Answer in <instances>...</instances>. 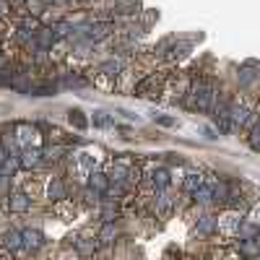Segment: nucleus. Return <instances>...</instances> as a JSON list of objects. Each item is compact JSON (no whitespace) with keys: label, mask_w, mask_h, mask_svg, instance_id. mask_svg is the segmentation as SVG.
<instances>
[{"label":"nucleus","mask_w":260,"mask_h":260,"mask_svg":"<svg viewBox=\"0 0 260 260\" xmlns=\"http://www.w3.org/2000/svg\"><path fill=\"white\" fill-rule=\"evenodd\" d=\"M216 102H219V86L208 78L192 81V86L187 89V96H185V104L198 112H213Z\"/></svg>","instance_id":"obj_1"},{"label":"nucleus","mask_w":260,"mask_h":260,"mask_svg":"<svg viewBox=\"0 0 260 260\" xmlns=\"http://www.w3.org/2000/svg\"><path fill=\"white\" fill-rule=\"evenodd\" d=\"M242 224H245V216L240 213V208H232L221 216H216V232L224 234V237H237Z\"/></svg>","instance_id":"obj_2"},{"label":"nucleus","mask_w":260,"mask_h":260,"mask_svg":"<svg viewBox=\"0 0 260 260\" xmlns=\"http://www.w3.org/2000/svg\"><path fill=\"white\" fill-rule=\"evenodd\" d=\"M42 161H45V154L39 148H24L18 156V164L24 169H37V167H42Z\"/></svg>","instance_id":"obj_3"},{"label":"nucleus","mask_w":260,"mask_h":260,"mask_svg":"<svg viewBox=\"0 0 260 260\" xmlns=\"http://www.w3.org/2000/svg\"><path fill=\"white\" fill-rule=\"evenodd\" d=\"M154 211L159 216H169L172 211H175V198H172L167 190H156V195H154Z\"/></svg>","instance_id":"obj_4"},{"label":"nucleus","mask_w":260,"mask_h":260,"mask_svg":"<svg viewBox=\"0 0 260 260\" xmlns=\"http://www.w3.org/2000/svg\"><path fill=\"white\" fill-rule=\"evenodd\" d=\"M237 252H240L242 257H247V260L260 257V234L252 237V240H240L237 242Z\"/></svg>","instance_id":"obj_5"},{"label":"nucleus","mask_w":260,"mask_h":260,"mask_svg":"<svg viewBox=\"0 0 260 260\" xmlns=\"http://www.w3.org/2000/svg\"><path fill=\"white\" fill-rule=\"evenodd\" d=\"M229 112H232V122H234V130H237V127H245L247 117L252 115V110H250L247 104H237V102H232V104H229Z\"/></svg>","instance_id":"obj_6"},{"label":"nucleus","mask_w":260,"mask_h":260,"mask_svg":"<svg viewBox=\"0 0 260 260\" xmlns=\"http://www.w3.org/2000/svg\"><path fill=\"white\" fill-rule=\"evenodd\" d=\"M37 136V130L31 125H16V143L21 148H31V141Z\"/></svg>","instance_id":"obj_7"},{"label":"nucleus","mask_w":260,"mask_h":260,"mask_svg":"<svg viewBox=\"0 0 260 260\" xmlns=\"http://www.w3.org/2000/svg\"><path fill=\"white\" fill-rule=\"evenodd\" d=\"M148 182L154 185L156 190H167L169 187V172L164 169V167H156V169H151V175H148Z\"/></svg>","instance_id":"obj_8"},{"label":"nucleus","mask_w":260,"mask_h":260,"mask_svg":"<svg viewBox=\"0 0 260 260\" xmlns=\"http://www.w3.org/2000/svg\"><path fill=\"white\" fill-rule=\"evenodd\" d=\"M21 234H24V247L26 250H39L42 245H45V234H42L39 229H24Z\"/></svg>","instance_id":"obj_9"},{"label":"nucleus","mask_w":260,"mask_h":260,"mask_svg":"<svg viewBox=\"0 0 260 260\" xmlns=\"http://www.w3.org/2000/svg\"><path fill=\"white\" fill-rule=\"evenodd\" d=\"M55 39H57L55 29H39L31 47H34V50H47V47H52V42H55Z\"/></svg>","instance_id":"obj_10"},{"label":"nucleus","mask_w":260,"mask_h":260,"mask_svg":"<svg viewBox=\"0 0 260 260\" xmlns=\"http://www.w3.org/2000/svg\"><path fill=\"white\" fill-rule=\"evenodd\" d=\"M8 208H11L13 213H24V211L31 208V198H26L24 192H13L11 198H8Z\"/></svg>","instance_id":"obj_11"},{"label":"nucleus","mask_w":260,"mask_h":260,"mask_svg":"<svg viewBox=\"0 0 260 260\" xmlns=\"http://www.w3.org/2000/svg\"><path fill=\"white\" fill-rule=\"evenodd\" d=\"M192 201L198 203V206H208V203H216L213 201V185L208 182V177H206V185L203 187H198L192 192Z\"/></svg>","instance_id":"obj_12"},{"label":"nucleus","mask_w":260,"mask_h":260,"mask_svg":"<svg viewBox=\"0 0 260 260\" xmlns=\"http://www.w3.org/2000/svg\"><path fill=\"white\" fill-rule=\"evenodd\" d=\"M206 185V177L201 175V172H187V175H185V180H182V187H185V192H195V190H198V187H203Z\"/></svg>","instance_id":"obj_13"},{"label":"nucleus","mask_w":260,"mask_h":260,"mask_svg":"<svg viewBox=\"0 0 260 260\" xmlns=\"http://www.w3.org/2000/svg\"><path fill=\"white\" fill-rule=\"evenodd\" d=\"M89 187L96 190L99 195H104L107 187H110V177H107L104 172H91V175H89Z\"/></svg>","instance_id":"obj_14"},{"label":"nucleus","mask_w":260,"mask_h":260,"mask_svg":"<svg viewBox=\"0 0 260 260\" xmlns=\"http://www.w3.org/2000/svg\"><path fill=\"white\" fill-rule=\"evenodd\" d=\"M216 232V216H201L198 224H195V234L198 237H208Z\"/></svg>","instance_id":"obj_15"},{"label":"nucleus","mask_w":260,"mask_h":260,"mask_svg":"<svg viewBox=\"0 0 260 260\" xmlns=\"http://www.w3.org/2000/svg\"><path fill=\"white\" fill-rule=\"evenodd\" d=\"M122 68H125V60H122V57H112V60H107V62L99 65V73H104V76H117V73H122Z\"/></svg>","instance_id":"obj_16"},{"label":"nucleus","mask_w":260,"mask_h":260,"mask_svg":"<svg viewBox=\"0 0 260 260\" xmlns=\"http://www.w3.org/2000/svg\"><path fill=\"white\" fill-rule=\"evenodd\" d=\"M107 177H110V182L122 185V182H125V177H130V167H125V164L115 161V164H112V169L107 172Z\"/></svg>","instance_id":"obj_17"},{"label":"nucleus","mask_w":260,"mask_h":260,"mask_svg":"<svg viewBox=\"0 0 260 260\" xmlns=\"http://www.w3.org/2000/svg\"><path fill=\"white\" fill-rule=\"evenodd\" d=\"M154 86H159V76L156 73H151V76H146L143 81H138L136 83V96H146Z\"/></svg>","instance_id":"obj_18"},{"label":"nucleus","mask_w":260,"mask_h":260,"mask_svg":"<svg viewBox=\"0 0 260 260\" xmlns=\"http://www.w3.org/2000/svg\"><path fill=\"white\" fill-rule=\"evenodd\" d=\"M3 245H6L8 250H21V247H24V234L16 232V229L6 232V237H3Z\"/></svg>","instance_id":"obj_19"},{"label":"nucleus","mask_w":260,"mask_h":260,"mask_svg":"<svg viewBox=\"0 0 260 260\" xmlns=\"http://www.w3.org/2000/svg\"><path fill=\"white\" fill-rule=\"evenodd\" d=\"M115 219H117V203H115V201H104L102 221H104V224H115Z\"/></svg>","instance_id":"obj_20"},{"label":"nucleus","mask_w":260,"mask_h":260,"mask_svg":"<svg viewBox=\"0 0 260 260\" xmlns=\"http://www.w3.org/2000/svg\"><path fill=\"white\" fill-rule=\"evenodd\" d=\"M115 237H117L115 224H104L102 232H99V242H102V245H112V242H115Z\"/></svg>","instance_id":"obj_21"},{"label":"nucleus","mask_w":260,"mask_h":260,"mask_svg":"<svg viewBox=\"0 0 260 260\" xmlns=\"http://www.w3.org/2000/svg\"><path fill=\"white\" fill-rule=\"evenodd\" d=\"M47 198H50V201H62V198H65V187H62L60 180H52V182H50V187H47Z\"/></svg>","instance_id":"obj_22"},{"label":"nucleus","mask_w":260,"mask_h":260,"mask_svg":"<svg viewBox=\"0 0 260 260\" xmlns=\"http://www.w3.org/2000/svg\"><path fill=\"white\" fill-rule=\"evenodd\" d=\"M55 91H57L55 86L47 83V86H31V91H29V94H31V96H52Z\"/></svg>","instance_id":"obj_23"},{"label":"nucleus","mask_w":260,"mask_h":260,"mask_svg":"<svg viewBox=\"0 0 260 260\" xmlns=\"http://www.w3.org/2000/svg\"><path fill=\"white\" fill-rule=\"evenodd\" d=\"M245 221L247 224H252V226H257L260 229V203H255L252 208H250V213L245 216Z\"/></svg>","instance_id":"obj_24"},{"label":"nucleus","mask_w":260,"mask_h":260,"mask_svg":"<svg viewBox=\"0 0 260 260\" xmlns=\"http://www.w3.org/2000/svg\"><path fill=\"white\" fill-rule=\"evenodd\" d=\"M250 146H252V151H260V122L250 130Z\"/></svg>","instance_id":"obj_25"},{"label":"nucleus","mask_w":260,"mask_h":260,"mask_svg":"<svg viewBox=\"0 0 260 260\" xmlns=\"http://www.w3.org/2000/svg\"><path fill=\"white\" fill-rule=\"evenodd\" d=\"M71 122H73L76 127H81V130H83L86 125H89V120H86V117H83V112H78V110H76V112H71Z\"/></svg>","instance_id":"obj_26"},{"label":"nucleus","mask_w":260,"mask_h":260,"mask_svg":"<svg viewBox=\"0 0 260 260\" xmlns=\"http://www.w3.org/2000/svg\"><path fill=\"white\" fill-rule=\"evenodd\" d=\"M96 245H99L96 240H91V242H83V240H78V250H81L83 255H91V252L96 250Z\"/></svg>","instance_id":"obj_27"},{"label":"nucleus","mask_w":260,"mask_h":260,"mask_svg":"<svg viewBox=\"0 0 260 260\" xmlns=\"http://www.w3.org/2000/svg\"><path fill=\"white\" fill-rule=\"evenodd\" d=\"M252 81H255V71H252V68H242V71H240V83L247 86V83H252Z\"/></svg>","instance_id":"obj_28"},{"label":"nucleus","mask_w":260,"mask_h":260,"mask_svg":"<svg viewBox=\"0 0 260 260\" xmlns=\"http://www.w3.org/2000/svg\"><path fill=\"white\" fill-rule=\"evenodd\" d=\"M94 125H99V127H107V125H112V120L107 117V112H94Z\"/></svg>","instance_id":"obj_29"},{"label":"nucleus","mask_w":260,"mask_h":260,"mask_svg":"<svg viewBox=\"0 0 260 260\" xmlns=\"http://www.w3.org/2000/svg\"><path fill=\"white\" fill-rule=\"evenodd\" d=\"M65 86H76V89H81V86H86V78H78V76H68V78H65Z\"/></svg>","instance_id":"obj_30"},{"label":"nucleus","mask_w":260,"mask_h":260,"mask_svg":"<svg viewBox=\"0 0 260 260\" xmlns=\"http://www.w3.org/2000/svg\"><path fill=\"white\" fill-rule=\"evenodd\" d=\"M154 120H156L159 125H164V127H172V125H175V122H177L175 117H164V115H154Z\"/></svg>","instance_id":"obj_31"},{"label":"nucleus","mask_w":260,"mask_h":260,"mask_svg":"<svg viewBox=\"0 0 260 260\" xmlns=\"http://www.w3.org/2000/svg\"><path fill=\"white\" fill-rule=\"evenodd\" d=\"M11 81H13V73H8V71L0 68V83H11Z\"/></svg>","instance_id":"obj_32"},{"label":"nucleus","mask_w":260,"mask_h":260,"mask_svg":"<svg viewBox=\"0 0 260 260\" xmlns=\"http://www.w3.org/2000/svg\"><path fill=\"white\" fill-rule=\"evenodd\" d=\"M11 13V3L8 0H0V16H8Z\"/></svg>","instance_id":"obj_33"},{"label":"nucleus","mask_w":260,"mask_h":260,"mask_svg":"<svg viewBox=\"0 0 260 260\" xmlns=\"http://www.w3.org/2000/svg\"><path fill=\"white\" fill-rule=\"evenodd\" d=\"M8 161V151L3 148V143H0V169H3V164Z\"/></svg>","instance_id":"obj_34"},{"label":"nucleus","mask_w":260,"mask_h":260,"mask_svg":"<svg viewBox=\"0 0 260 260\" xmlns=\"http://www.w3.org/2000/svg\"><path fill=\"white\" fill-rule=\"evenodd\" d=\"M52 3H68V0H52Z\"/></svg>","instance_id":"obj_35"},{"label":"nucleus","mask_w":260,"mask_h":260,"mask_svg":"<svg viewBox=\"0 0 260 260\" xmlns=\"http://www.w3.org/2000/svg\"><path fill=\"white\" fill-rule=\"evenodd\" d=\"M0 68H3V57H0Z\"/></svg>","instance_id":"obj_36"}]
</instances>
